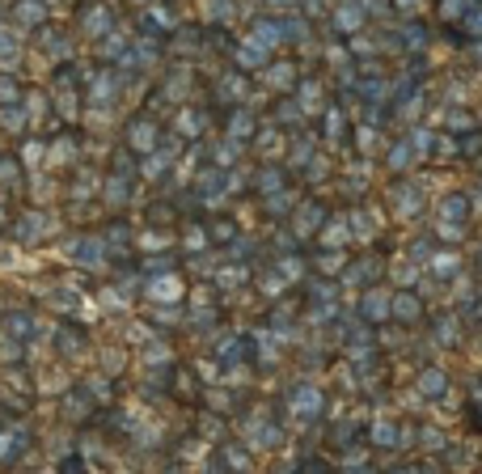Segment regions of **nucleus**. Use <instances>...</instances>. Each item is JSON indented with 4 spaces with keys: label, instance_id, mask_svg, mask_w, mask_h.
Listing matches in <instances>:
<instances>
[{
    "label": "nucleus",
    "instance_id": "nucleus-1",
    "mask_svg": "<svg viewBox=\"0 0 482 474\" xmlns=\"http://www.w3.org/2000/svg\"><path fill=\"white\" fill-rule=\"evenodd\" d=\"M445 216H457V225H462V220H466V199H462V195H449V199H445Z\"/></svg>",
    "mask_w": 482,
    "mask_h": 474
},
{
    "label": "nucleus",
    "instance_id": "nucleus-2",
    "mask_svg": "<svg viewBox=\"0 0 482 474\" xmlns=\"http://www.w3.org/2000/svg\"><path fill=\"white\" fill-rule=\"evenodd\" d=\"M318 403H322V398H318L313 390H301V394H296V411H305V415H313V411H318Z\"/></svg>",
    "mask_w": 482,
    "mask_h": 474
},
{
    "label": "nucleus",
    "instance_id": "nucleus-3",
    "mask_svg": "<svg viewBox=\"0 0 482 474\" xmlns=\"http://www.w3.org/2000/svg\"><path fill=\"white\" fill-rule=\"evenodd\" d=\"M152 297H178V280H157L152 284Z\"/></svg>",
    "mask_w": 482,
    "mask_h": 474
},
{
    "label": "nucleus",
    "instance_id": "nucleus-4",
    "mask_svg": "<svg viewBox=\"0 0 482 474\" xmlns=\"http://www.w3.org/2000/svg\"><path fill=\"white\" fill-rule=\"evenodd\" d=\"M440 237H445V242H457V237H462V225H440Z\"/></svg>",
    "mask_w": 482,
    "mask_h": 474
},
{
    "label": "nucleus",
    "instance_id": "nucleus-5",
    "mask_svg": "<svg viewBox=\"0 0 482 474\" xmlns=\"http://www.w3.org/2000/svg\"><path fill=\"white\" fill-rule=\"evenodd\" d=\"M398 314L411 318V314H415V297H398Z\"/></svg>",
    "mask_w": 482,
    "mask_h": 474
},
{
    "label": "nucleus",
    "instance_id": "nucleus-6",
    "mask_svg": "<svg viewBox=\"0 0 482 474\" xmlns=\"http://www.w3.org/2000/svg\"><path fill=\"white\" fill-rule=\"evenodd\" d=\"M8 441H13V437H0V462H4L8 454H13V445H8Z\"/></svg>",
    "mask_w": 482,
    "mask_h": 474
}]
</instances>
